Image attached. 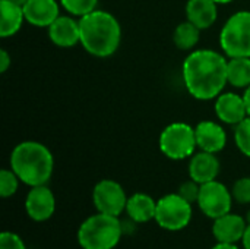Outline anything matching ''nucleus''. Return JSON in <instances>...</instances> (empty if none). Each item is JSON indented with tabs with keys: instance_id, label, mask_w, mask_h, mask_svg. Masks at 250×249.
I'll use <instances>...</instances> for the list:
<instances>
[{
	"instance_id": "f257e3e1",
	"label": "nucleus",
	"mask_w": 250,
	"mask_h": 249,
	"mask_svg": "<svg viewBox=\"0 0 250 249\" xmlns=\"http://www.w3.org/2000/svg\"><path fill=\"white\" fill-rule=\"evenodd\" d=\"M186 90L196 100L217 98L227 81V59L214 50H195L183 62Z\"/></svg>"
},
{
	"instance_id": "f03ea898",
	"label": "nucleus",
	"mask_w": 250,
	"mask_h": 249,
	"mask_svg": "<svg viewBox=\"0 0 250 249\" xmlns=\"http://www.w3.org/2000/svg\"><path fill=\"white\" fill-rule=\"evenodd\" d=\"M81 44L95 57H108L120 45L122 28L119 21L105 10H92L79 19Z\"/></svg>"
},
{
	"instance_id": "7ed1b4c3",
	"label": "nucleus",
	"mask_w": 250,
	"mask_h": 249,
	"mask_svg": "<svg viewBox=\"0 0 250 249\" xmlns=\"http://www.w3.org/2000/svg\"><path fill=\"white\" fill-rule=\"evenodd\" d=\"M10 169L28 186L45 185L54 169L51 151L41 142L23 141L10 154Z\"/></svg>"
},
{
	"instance_id": "20e7f679",
	"label": "nucleus",
	"mask_w": 250,
	"mask_h": 249,
	"mask_svg": "<svg viewBox=\"0 0 250 249\" xmlns=\"http://www.w3.org/2000/svg\"><path fill=\"white\" fill-rule=\"evenodd\" d=\"M122 236V222L116 216L97 213L79 226L78 244L82 249H114Z\"/></svg>"
},
{
	"instance_id": "39448f33",
	"label": "nucleus",
	"mask_w": 250,
	"mask_h": 249,
	"mask_svg": "<svg viewBox=\"0 0 250 249\" xmlns=\"http://www.w3.org/2000/svg\"><path fill=\"white\" fill-rule=\"evenodd\" d=\"M220 45L230 57H250V12L230 16L220 34Z\"/></svg>"
},
{
	"instance_id": "423d86ee",
	"label": "nucleus",
	"mask_w": 250,
	"mask_h": 249,
	"mask_svg": "<svg viewBox=\"0 0 250 249\" xmlns=\"http://www.w3.org/2000/svg\"><path fill=\"white\" fill-rule=\"evenodd\" d=\"M158 144L161 153L171 160H185L192 157L198 147L195 128L183 122L171 123L161 132Z\"/></svg>"
},
{
	"instance_id": "0eeeda50",
	"label": "nucleus",
	"mask_w": 250,
	"mask_h": 249,
	"mask_svg": "<svg viewBox=\"0 0 250 249\" xmlns=\"http://www.w3.org/2000/svg\"><path fill=\"white\" fill-rule=\"evenodd\" d=\"M192 214V204L179 194H168L157 201L155 222L166 230H183L190 223Z\"/></svg>"
},
{
	"instance_id": "6e6552de",
	"label": "nucleus",
	"mask_w": 250,
	"mask_h": 249,
	"mask_svg": "<svg viewBox=\"0 0 250 249\" xmlns=\"http://www.w3.org/2000/svg\"><path fill=\"white\" fill-rule=\"evenodd\" d=\"M196 204L207 217L215 220L231 211L233 195L226 185L218 181H211L201 185L199 198Z\"/></svg>"
},
{
	"instance_id": "1a4fd4ad",
	"label": "nucleus",
	"mask_w": 250,
	"mask_h": 249,
	"mask_svg": "<svg viewBox=\"0 0 250 249\" xmlns=\"http://www.w3.org/2000/svg\"><path fill=\"white\" fill-rule=\"evenodd\" d=\"M127 195L123 186L111 179H104L98 182L92 192V201L98 213H104L108 216L119 217L123 211H126Z\"/></svg>"
},
{
	"instance_id": "9d476101",
	"label": "nucleus",
	"mask_w": 250,
	"mask_h": 249,
	"mask_svg": "<svg viewBox=\"0 0 250 249\" xmlns=\"http://www.w3.org/2000/svg\"><path fill=\"white\" fill-rule=\"evenodd\" d=\"M25 210L31 220L41 223L47 222L56 210V198L45 185L32 186L25 200Z\"/></svg>"
},
{
	"instance_id": "9b49d317",
	"label": "nucleus",
	"mask_w": 250,
	"mask_h": 249,
	"mask_svg": "<svg viewBox=\"0 0 250 249\" xmlns=\"http://www.w3.org/2000/svg\"><path fill=\"white\" fill-rule=\"evenodd\" d=\"M246 229H248L246 217L229 213L214 220L212 235L217 239V242L237 244V242H242Z\"/></svg>"
},
{
	"instance_id": "f8f14e48",
	"label": "nucleus",
	"mask_w": 250,
	"mask_h": 249,
	"mask_svg": "<svg viewBox=\"0 0 250 249\" xmlns=\"http://www.w3.org/2000/svg\"><path fill=\"white\" fill-rule=\"evenodd\" d=\"M215 114L224 123L239 125L243 119L248 117L243 95L240 97L234 92H221L215 101Z\"/></svg>"
},
{
	"instance_id": "ddd939ff",
	"label": "nucleus",
	"mask_w": 250,
	"mask_h": 249,
	"mask_svg": "<svg viewBox=\"0 0 250 249\" xmlns=\"http://www.w3.org/2000/svg\"><path fill=\"white\" fill-rule=\"evenodd\" d=\"M25 21L38 28H48L59 16V3L56 0H28L23 6Z\"/></svg>"
},
{
	"instance_id": "4468645a",
	"label": "nucleus",
	"mask_w": 250,
	"mask_h": 249,
	"mask_svg": "<svg viewBox=\"0 0 250 249\" xmlns=\"http://www.w3.org/2000/svg\"><path fill=\"white\" fill-rule=\"evenodd\" d=\"M195 135H196L198 147L201 148V151H207V153L217 154L226 147L227 142V135L223 126L211 120L199 122L198 126L195 128Z\"/></svg>"
},
{
	"instance_id": "2eb2a0df",
	"label": "nucleus",
	"mask_w": 250,
	"mask_h": 249,
	"mask_svg": "<svg viewBox=\"0 0 250 249\" xmlns=\"http://www.w3.org/2000/svg\"><path fill=\"white\" fill-rule=\"evenodd\" d=\"M50 40L59 47H73L81 43V28L79 21H75L70 16L60 15L48 26Z\"/></svg>"
},
{
	"instance_id": "dca6fc26",
	"label": "nucleus",
	"mask_w": 250,
	"mask_h": 249,
	"mask_svg": "<svg viewBox=\"0 0 250 249\" xmlns=\"http://www.w3.org/2000/svg\"><path fill=\"white\" fill-rule=\"evenodd\" d=\"M220 173V160L214 153L199 151L192 156L189 163V176L198 183L217 181Z\"/></svg>"
},
{
	"instance_id": "f3484780",
	"label": "nucleus",
	"mask_w": 250,
	"mask_h": 249,
	"mask_svg": "<svg viewBox=\"0 0 250 249\" xmlns=\"http://www.w3.org/2000/svg\"><path fill=\"white\" fill-rule=\"evenodd\" d=\"M214 0H189L186 4V18L201 31L212 26L218 16V9Z\"/></svg>"
},
{
	"instance_id": "a211bd4d",
	"label": "nucleus",
	"mask_w": 250,
	"mask_h": 249,
	"mask_svg": "<svg viewBox=\"0 0 250 249\" xmlns=\"http://www.w3.org/2000/svg\"><path fill=\"white\" fill-rule=\"evenodd\" d=\"M155 211H157V201L148 194L138 192L129 197L127 200L126 204L127 217L136 223H148L151 220H155Z\"/></svg>"
},
{
	"instance_id": "6ab92c4d",
	"label": "nucleus",
	"mask_w": 250,
	"mask_h": 249,
	"mask_svg": "<svg viewBox=\"0 0 250 249\" xmlns=\"http://www.w3.org/2000/svg\"><path fill=\"white\" fill-rule=\"evenodd\" d=\"M0 13H1L0 37L6 38V37L15 35L21 29L23 19H25L23 7L12 3L10 0H1L0 1Z\"/></svg>"
},
{
	"instance_id": "aec40b11",
	"label": "nucleus",
	"mask_w": 250,
	"mask_h": 249,
	"mask_svg": "<svg viewBox=\"0 0 250 249\" xmlns=\"http://www.w3.org/2000/svg\"><path fill=\"white\" fill-rule=\"evenodd\" d=\"M227 81L236 88L250 85V57H230L227 60Z\"/></svg>"
},
{
	"instance_id": "412c9836",
	"label": "nucleus",
	"mask_w": 250,
	"mask_h": 249,
	"mask_svg": "<svg viewBox=\"0 0 250 249\" xmlns=\"http://www.w3.org/2000/svg\"><path fill=\"white\" fill-rule=\"evenodd\" d=\"M201 37V29L189 21L182 22L173 34V41L180 50H192Z\"/></svg>"
},
{
	"instance_id": "4be33fe9",
	"label": "nucleus",
	"mask_w": 250,
	"mask_h": 249,
	"mask_svg": "<svg viewBox=\"0 0 250 249\" xmlns=\"http://www.w3.org/2000/svg\"><path fill=\"white\" fill-rule=\"evenodd\" d=\"M234 139H236L237 148L246 157H250V116L243 119L239 125H236Z\"/></svg>"
},
{
	"instance_id": "5701e85b",
	"label": "nucleus",
	"mask_w": 250,
	"mask_h": 249,
	"mask_svg": "<svg viewBox=\"0 0 250 249\" xmlns=\"http://www.w3.org/2000/svg\"><path fill=\"white\" fill-rule=\"evenodd\" d=\"M21 179L16 176V173L10 169H3L0 172V195L1 198H9L16 194Z\"/></svg>"
},
{
	"instance_id": "b1692460",
	"label": "nucleus",
	"mask_w": 250,
	"mask_h": 249,
	"mask_svg": "<svg viewBox=\"0 0 250 249\" xmlns=\"http://www.w3.org/2000/svg\"><path fill=\"white\" fill-rule=\"evenodd\" d=\"M98 0H60V4L73 16H85L89 12L95 10Z\"/></svg>"
},
{
	"instance_id": "393cba45",
	"label": "nucleus",
	"mask_w": 250,
	"mask_h": 249,
	"mask_svg": "<svg viewBox=\"0 0 250 249\" xmlns=\"http://www.w3.org/2000/svg\"><path fill=\"white\" fill-rule=\"evenodd\" d=\"M233 200L239 204H250V178H242L234 182L231 189Z\"/></svg>"
},
{
	"instance_id": "a878e982",
	"label": "nucleus",
	"mask_w": 250,
	"mask_h": 249,
	"mask_svg": "<svg viewBox=\"0 0 250 249\" xmlns=\"http://www.w3.org/2000/svg\"><path fill=\"white\" fill-rule=\"evenodd\" d=\"M199 191H201V183L195 182L193 179L188 181V182H183L179 188V195L182 198H185L186 201H189L190 204L193 203H198V198H199Z\"/></svg>"
},
{
	"instance_id": "bb28decb",
	"label": "nucleus",
	"mask_w": 250,
	"mask_h": 249,
	"mask_svg": "<svg viewBox=\"0 0 250 249\" xmlns=\"http://www.w3.org/2000/svg\"><path fill=\"white\" fill-rule=\"evenodd\" d=\"M0 249H26V247L16 233L3 232L0 235Z\"/></svg>"
},
{
	"instance_id": "cd10ccee",
	"label": "nucleus",
	"mask_w": 250,
	"mask_h": 249,
	"mask_svg": "<svg viewBox=\"0 0 250 249\" xmlns=\"http://www.w3.org/2000/svg\"><path fill=\"white\" fill-rule=\"evenodd\" d=\"M10 66V56L6 50H1L0 51V72L4 73Z\"/></svg>"
},
{
	"instance_id": "c85d7f7f",
	"label": "nucleus",
	"mask_w": 250,
	"mask_h": 249,
	"mask_svg": "<svg viewBox=\"0 0 250 249\" xmlns=\"http://www.w3.org/2000/svg\"><path fill=\"white\" fill-rule=\"evenodd\" d=\"M242 244H243V248L250 249V225H248V229L245 232V236L242 239Z\"/></svg>"
},
{
	"instance_id": "c756f323",
	"label": "nucleus",
	"mask_w": 250,
	"mask_h": 249,
	"mask_svg": "<svg viewBox=\"0 0 250 249\" xmlns=\"http://www.w3.org/2000/svg\"><path fill=\"white\" fill-rule=\"evenodd\" d=\"M243 100L246 104V110H248V116H250V85L246 88L245 94H243Z\"/></svg>"
},
{
	"instance_id": "7c9ffc66",
	"label": "nucleus",
	"mask_w": 250,
	"mask_h": 249,
	"mask_svg": "<svg viewBox=\"0 0 250 249\" xmlns=\"http://www.w3.org/2000/svg\"><path fill=\"white\" fill-rule=\"evenodd\" d=\"M211 249H239L236 244H223V242H218L215 247H212Z\"/></svg>"
},
{
	"instance_id": "2f4dec72",
	"label": "nucleus",
	"mask_w": 250,
	"mask_h": 249,
	"mask_svg": "<svg viewBox=\"0 0 250 249\" xmlns=\"http://www.w3.org/2000/svg\"><path fill=\"white\" fill-rule=\"evenodd\" d=\"M10 1L15 3V4H18V6H22V7L28 3V0H10Z\"/></svg>"
},
{
	"instance_id": "473e14b6",
	"label": "nucleus",
	"mask_w": 250,
	"mask_h": 249,
	"mask_svg": "<svg viewBox=\"0 0 250 249\" xmlns=\"http://www.w3.org/2000/svg\"><path fill=\"white\" fill-rule=\"evenodd\" d=\"M215 3H218V4H227V3H230V1H233V0H214Z\"/></svg>"
},
{
	"instance_id": "72a5a7b5",
	"label": "nucleus",
	"mask_w": 250,
	"mask_h": 249,
	"mask_svg": "<svg viewBox=\"0 0 250 249\" xmlns=\"http://www.w3.org/2000/svg\"><path fill=\"white\" fill-rule=\"evenodd\" d=\"M246 222H248V225H250V210L248 211V214H246Z\"/></svg>"
}]
</instances>
